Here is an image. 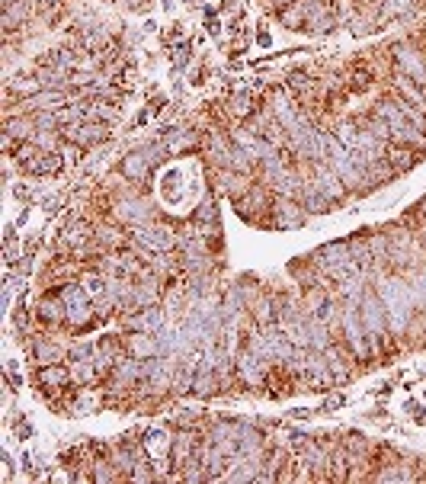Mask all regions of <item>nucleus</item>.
<instances>
[{
    "mask_svg": "<svg viewBox=\"0 0 426 484\" xmlns=\"http://www.w3.org/2000/svg\"><path fill=\"white\" fill-rule=\"evenodd\" d=\"M378 292H382L384 311H388V324H391V334L398 340H410L414 334V324L420 317L417 299H414V285H410L407 276L394 273V269H378L375 273Z\"/></svg>",
    "mask_w": 426,
    "mask_h": 484,
    "instance_id": "nucleus-1",
    "label": "nucleus"
},
{
    "mask_svg": "<svg viewBox=\"0 0 426 484\" xmlns=\"http://www.w3.org/2000/svg\"><path fill=\"white\" fill-rule=\"evenodd\" d=\"M359 317H362V324H366L368 343H372V356L388 353V340H391L394 334H391V324H388V311H384L378 285H372V283L366 285L362 301H359Z\"/></svg>",
    "mask_w": 426,
    "mask_h": 484,
    "instance_id": "nucleus-2",
    "label": "nucleus"
},
{
    "mask_svg": "<svg viewBox=\"0 0 426 484\" xmlns=\"http://www.w3.org/2000/svg\"><path fill=\"white\" fill-rule=\"evenodd\" d=\"M378 112V116L388 122V132H391V144H407V148H417L420 154H426V135L420 132L414 122L407 119V112H404L401 106H398V100H378L375 106H372Z\"/></svg>",
    "mask_w": 426,
    "mask_h": 484,
    "instance_id": "nucleus-3",
    "label": "nucleus"
},
{
    "mask_svg": "<svg viewBox=\"0 0 426 484\" xmlns=\"http://www.w3.org/2000/svg\"><path fill=\"white\" fill-rule=\"evenodd\" d=\"M340 343L352 356V362L372 359V343H368L366 324L359 317V301H340Z\"/></svg>",
    "mask_w": 426,
    "mask_h": 484,
    "instance_id": "nucleus-4",
    "label": "nucleus"
},
{
    "mask_svg": "<svg viewBox=\"0 0 426 484\" xmlns=\"http://www.w3.org/2000/svg\"><path fill=\"white\" fill-rule=\"evenodd\" d=\"M308 209L295 199H285V196H276L273 199V209H269L266 228H276V231H298V228L308 225Z\"/></svg>",
    "mask_w": 426,
    "mask_h": 484,
    "instance_id": "nucleus-5",
    "label": "nucleus"
},
{
    "mask_svg": "<svg viewBox=\"0 0 426 484\" xmlns=\"http://www.w3.org/2000/svg\"><path fill=\"white\" fill-rule=\"evenodd\" d=\"M388 51H391V61L401 74H407L410 81H417L420 87H426V55L417 49V45L398 39V42L388 45Z\"/></svg>",
    "mask_w": 426,
    "mask_h": 484,
    "instance_id": "nucleus-6",
    "label": "nucleus"
},
{
    "mask_svg": "<svg viewBox=\"0 0 426 484\" xmlns=\"http://www.w3.org/2000/svg\"><path fill=\"white\" fill-rule=\"evenodd\" d=\"M61 138L67 144H77V148H96L109 138V122L100 119H87V122H71V126H61Z\"/></svg>",
    "mask_w": 426,
    "mask_h": 484,
    "instance_id": "nucleus-7",
    "label": "nucleus"
},
{
    "mask_svg": "<svg viewBox=\"0 0 426 484\" xmlns=\"http://www.w3.org/2000/svg\"><path fill=\"white\" fill-rule=\"evenodd\" d=\"M311 183L318 186L336 209H340L343 202H346V196H350V190H346V183L340 180V174L330 167V160H311Z\"/></svg>",
    "mask_w": 426,
    "mask_h": 484,
    "instance_id": "nucleus-8",
    "label": "nucleus"
},
{
    "mask_svg": "<svg viewBox=\"0 0 426 484\" xmlns=\"http://www.w3.org/2000/svg\"><path fill=\"white\" fill-rule=\"evenodd\" d=\"M142 446L148 449L151 462L157 465V475L164 478V481H170L167 465H170V452H173V436H170L164 426H151V430H144Z\"/></svg>",
    "mask_w": 426,
    "mask_h": 484,
    "instance_id": "nucleus-9",
    "label": "nucleus"
},
{
    "mask_svg": "<svg viewBox=\"0 0 426 484\" xmlns=\"http://www.w3.org/2000/svg\"><path fill=\"white\" fill-rule=\"evenodd\" d=\"M170 324V315L164 305H151V308H138L132 315H122V327L126 331H144V334H160Z\"/></svg>",
    "mask_w": 426,
    "mask_h": 484,
    "instance_id": "nucleus-10",
    "label": "nucleus"
},
{
    "mask_svg": "<svg viewBox=\"0 0 426 484\" xmlns=\"http://www.w3.org/2000/svg\"><path fill=\"white\" fill-rule=\"evenodd\" d=\"M35 382L42 385L45 392H67L71 388V382H74V372H71V366H65V362H45V366L35 369Z\"/></svg>",
    "mask_w": 426,
    "mask_h": 484,
    "instance_id": "nucleus-11",
    "label": "nucleus"
},
{
    "mask_svg": "<svg viewBox=\"0 0 426 484\" xmlns=\"http://www.w3.org/2000/svg\"><path fill=\"white\" fill-rule=\"evenodd\" d=\"M61 167H65V160H61V151H35L33 158H26L23 164H19V170L29 176H55L61 174Z\"/></svg>",
    "mask_w": 426,
    "mask_h": 484,
    "instance_id": "nucleus-12",
    "label": "nucleus"
},
{
    "mask_svg": "<svg viewBox=\"0 0 426 484\" xmlns=\"http://www.w3.org/2000/svg\"><path fill=\"white\" fill-rule=\"evenodd\" d=\"M160 142L167 144L170 158H180V154H186V151L199 148V135L192 132V128H186V126H170V128L160 132Z\"/></svg>",
    "mask_w": 426,
    "mask_h": 484,
    "instance_id": "nucleus-13",
    "label": "nucleus"
},
{
    "mask_svg": "<svg viewBox=\"0 0 426 484\" xmlns=\"http://www.w3.org/2000/svg\"><path fill=\"white\" fill-rule=\"evenodd\" d=\"M65 301H61L58 289L55 292H45L35 305V317H39V324L42 327H65Z\"/></svg>",
    "mask_w": 426,
    "mask_h": 484,
    "instance_id": "nucleus-14",
    "label": "nucleus"
},
{
    "mask_svg": "<svg viewBox=\"0 0 426 484\" xmlns=\"http://www.w3.org/2000/svg\"><path fill=\"white\" fill-rule=\"evenodd\" d=\"M126 353L135 359H154L160 356V343H157V334H144V331H128L126 337Z\"/></svg>",
    "mask_w": 426,
    "mask_h": 484,
    "instance_id": "nucleus-15",
    "label": "nucleus"
},
{
    "mask_svg": "<svg viewBox=\"0 0 426 484\" xmlns=\"http://www.w3.org/2000/svg\"><path fill=\"white\" fill-rule=\"evenodd\" d=\"M119 170H122L132 183H144V180H151V174H154V164L144 158L142 151H128V154H122V160H119Z\"/></svg>",
    "mask_w": 426,
    "mask_h": 484,
    "instance_id": "nucleus-16",
    "label": "nucleus"
},
{
    "mask_svg": "<svg viewBox=\"0 0 426 484\" xmlns=\"http://www.w3.org/2000/svg\"><path fill=\"white\" fill-rule=\"evenodd\" d=\"M420 0H382L378 3V23H398V19H407L414 17V10H417Z\"/></svg>",
    "mask_w": 426,
    "mask_h": 484,
    "instance_id": "nucleus-17",
    "label": "nucleus"
},
{
    "mask_svg": "<svg viewBox=\"0 0 426 484\" xmlns=\"http://www.w3.org/2000/svg\"><path fill=\"white\" fill-rule=\"evenodd\" d=\"M29 353H33V359L39 362V366H45V362H61V359L67 356V350L61 347L58 340H51V337H35L33 347H29Z\"/></svg>",
    "mask_w": 426,
    "mask_h": 484,
    "instance_id": "nucleus-18",
    "label": "nucleus"
},
{
    "mask_svg": "<svg viewBox=\"0 0 426 484\" xmlns=\"http://www.w3.org/2000/svg\"><path fill=\"white\" fill-rule=\"evenodd\" d=\"M33 17V0H13L3 7V33L13 35L17 29H23L26 19Z\"/></svg>",
    "mask_w": 426,
    "mask_h": 484,
    "instance_id": "nucleus-19",
    "label": "nucleus"
},
{
    "mask_svg": "<svg viewBox=\"0 0 426 484\" xmlns=\"http://www.w3.org/2000/svg\"><path fill=\"white\" fill-rule=\"evenodd\" d=\"M420 158H423V154H420L417 148H407V144H391V142H388V160H391V167L398 170V176L407 174L410 167H417Z\"/></svg>",
    "mask_w": 426,
    "mask_h": 484,
    "instance_id": "nucleus-20",
    "label": "nucleus"
},
{
    "mask_svg": "<svg viewBox=\"0 0 426 484\" xmlns=\"http://www.w3.org/2000/svg\"><path fill=\"white\" fill-rule=\"evenodd\" d=\"M257 100H253V93L250 90H237L228 97V116L237 119V122H247V119L257 112Z\"/></svg>",
    "mask_w": 426,
    "mask_h": 484,
    "instance_id": "nucleus-21",
    "label": "nucleus"
},
{
    "mask_svg": "<svg viewBox=\"0 0 426 484\" xmlns=\"http://www.w3.org/2000/svg\"><path fill=\"white\" fill-rule=\"evenodd\" d=\"M298 202L305 206V209H308V215H327V212H334V209H336L334 202L327 199L324 192H321L318 186L311 183V180H308V186H305V192H301V199H298Z\"/></svg>",
    "mask_w": 426,
    "mask_h": 484,
    "instance_id": "nucleus-22",
    "label": "nucleus"
},
{
    "mask_svg": "<svg viewBox=\"0 0 426 484\" xmlns=\"http://www.w3.org/2000/svg\"><path fill=\"white\" fill-rule=\"evenodd\" d=\"M414 478H420L417 472H414V465H410L407 459H398V456H394L391 465H384L382 472H375L372 481H414Z\"/></svg>",
    "mask_w": 426,
    "mask_h": 484,
    "instance_id": "nucleus-23",
    "label": "nucleus"
},
{
    "mask_svg": "<svg viewBox=\"0 0 426 484\" xmlns=\"http://www.w3.org/2000/svg\"><path fill=\"white\" fill-rule=\"evenodd\" d=\"M346 84H350V90L366 93L368 87L375 84V81H372V67H368L366 61H356V65L350 67V77H346Z\"/></svg>",
    "mask_w": 426,
    "mask_h": 484,
    "instance_id": "nucleus-24",
    "label": "nucleus"
},
{
    "mask_svg": "<svg viewBox=\"0 0 426 484\" xmlns=\"http://www.w3.org/2000/svg\"><path fill=\"white\" fill-rule=\"evenodd\" d=\"M192 222H196L199 228H218V209H215V199H212V196H205V199L196 206Z\"/></svg>",
    "mask_w": 426,
    "mask_h": 484,
    "instance_id": "nucleus-25",
    "label": "nucleus"
},
{
    "mask_svg": "<svg viewBox=\"0 0 426 484\" xmlns=\"http://www.w3.org/2000/svg\"><path fill=\"white\" fill-rule=\"evenodd\" d=\"M96 356V343H74L71 350H67V359L71 362H80V359H93Z\"/></svg>",
    "mask_w": 426,
    "mask_h": 484,
    "instance_id": "nucleus-26",
    "label": "nucleus"
},
{
    "mask_svg": "<svg viewBox=\"0 0 426 484\" xmlns=\"http://www.w3.org/2000/svg\"><path fill=\"white\" fill-rule=\"evenodd\" d=\"M189 61H192V49H189V42L176 45V49H173V65L180 67V71H183V67L189 65Z\"/></svg>",
    "mask_w": 426,
    "mask_h": 484,
    "instance_id": "nucleus-27",
    "label": "nucleus"
},
{
    "mask_svg": "<svg viewBox=\"0 0 426 484\" xmlns=\"http://www.w3.org/2000/svg\"><path fill=\"white\" fill-rule=\"evenodd\" d=\"M17 327H19V331L29 327V301H26V295L19 299V305H17Z\"/></svg>",
    "mask_w": 426,
    "mask_h": 484,
    "instance_id": "nucleus-28",
    "label": "nucleus"
},
{
    "mask_svg": "<svg viewBox=\"0 0 426 484\" xmlns=\"http://www.w3.org/2000/svg\"><path fill=\"white\" fill-rule=\"evenodd\" d=\"M119 3H122V7H128V10H132V13H144L151 0H119Z\"/></svg>",
    "mask_w": 426,
    "mask_h": 484,
    "instance_id": "nucleus-29",
    "label": "nucleus"
},
{
    "mask_svg": "<svg viewBox=\"0 0 426 484\" xmlns=\"http://www.w3.org/2000/svg\"><path fill=\"white\" fill-rule=\"evenodd\" d=\"M343 404V394H330V398L324 401V410H336Z\"/></svg>",
    "mask_w": 426,
    "mask_h": 484,
    "instance_id": "nucleus-30",
    "label": "nucleus"
},
{
    "mask_svg": "<svg viewBox=\"0 0 426 484\" xmlns=\"http://www.w3.org/2000/svg\"><path fill=\"white\" fill-rule=\"evenodd\" d=\"M414 420H417L420 426H426V408H417V410H414Z\"/></svg>",
    "mask_w": 426,
    "mask_h": 484,
    "instance_id": "nucleus-31",
    "label": "nucleus"
},
{
    "mask_svg": "<svg viewBox=\"0 0 426 484\" xmlns=\"http://www.w3.org/2000/svg\"><path fill=\"white\" fill-rule=\"evenodd\" d=\"M221 10H225V13H235V10H237V0H221Z\"/></svg>",
    "mask_w": 426,
    "mask_h": 484,
    "instance_id": "nucleus-32",
    "label": "nucleus"
},
{
    "mask_svg": "<svg viewBox=\"0 0 426 484\" xmlns=\"http://www.w3.org/2000/svg\"><path fill=\"white\" fill-rule=\"evenodd\" d=\"M257 42L263 45V49H269V45H273V39H269V33H259V35H257Z\"/></svg>",
    "mask_w": 426,
    "mask_h": 484,
    "instance_id": "nucleus-33",
    "label": "nucleus"
},
{
    "mask_svg": "<svg viewBox=\"0 0 426 484\" xmlns=\"http://www.w3.org/2000/svg\"><path fill=\"white\" fill-rule=\"evenodd\" d=\"M209 33H212V35H218V33H221V26H218V19H209Z\"/></svg>",
    "mask_w": 426,
    "mask_h": 484,
    "instance_id": "nucleus-34",
    "label": "nucleus"
},
{
    "mask_svg": "<svg viewBox=\"0 0 426 484\" xmlns=\"http://www.w3.org/2000/svg\"><path fill=\"white\" fill-rule=\"evenodd\" d=\"M423 398H426V388H423Z\"/></svg>",
    "mask_w": 426,
    "mask_h": 484,
    "instance_id": "nucleus-35",
    "label": "nucleus"
}]
</instances>
